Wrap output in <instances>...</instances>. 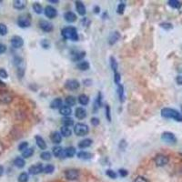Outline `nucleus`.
I'll return each instance as SVG.
<instances>
[{"mask_svg":"<svg viewBox=\"0 0 182 182\" xmlns=\"http://www.w3.org/2000/svg\"><path fill=\"white\" fill-rule=\"evenodd\" d=\"M34 152H35V150L33 148H27V149L22 151V157H23V158H28L33 156Z\"/></svg>","mask_w":182,"mask_h":182,"instance_id":"34","label":"nucleus"},{"mask_svg":"<svg viewBox=\"0 0 182 182\" xmlns=\"http://www.w3.org/2000/svg\"><path fill=\"white\" fill-rule=\"evenodd\" d=\"M13 7L16 9L22 10L26 7V2L23 1V0H15L13 2Z\"/></svg>","mask_w":182,"mask_h":182,"instance_id":"27","label":"nucleus"},{"mask_svg":"<svg viewBox=\"0 0 182 182\" xmlns=\"http://www.w3.org/2000/svg\"><path fill=\"white\" fill-rule=\"evenodd\" d=\"M65 177L67 180H76L79 177V171L75 169H67L65 171Z\"/></svg>","mask_w":182,"mask_h":182,"instance_id":"8","label":"nucleus"},{"mask_svg":"<svg viewBox=\"0 0 182 182\" xmlns=\"http://www.w3.org/2000/svg\"><path fill=\"white\" fill-rule=\"evenodd\" d=\"M169 158L168 156L164 154H158L154 158V162L158 167H164L169 163Z\"/></svg>","mask_w":182,"mask_h":182,"instance_id":"5","label":"nucleus"},{"mask_svg":"<svg viewBox=\"0 0 182 182\" xmlns=\"http://www.w3.org/2000/svg\"><path fill=\"white\" fill-rule=\"evenodd\" d=\"M4 171H5V169H4V167H3V166H1V165H0V177H1V176H3V174H4Z\"/></svg>","mask_w":182,"mask_h":182,"instance_id":"59","label":"nucleus"},{"mask_svg":"<svg viewBox=\"0 0 182 182\" xmlns=\"http://www.w3.org/2000/svg\"><path fill=\"white\" fill-rule=\"evenodd\" d=\"M159 26H160V27H162L163 29H165V30H170V29L173 28L172 24L171 23H168V22H163Z\"/></svg>","mask_w":182,"mask_h":182,"instance_id":"46","label":"nucleus"},{"mask_svg":"<svg viewBox=\"0 0 182 182\" xmlns=\"http://www.w3.org/2000/svg\"><path fill=\"white\" fill-rule=\"evenodd\" d=\"M14 165L18 169H23L26 165V161L23 158L17 157L14 159Z\"/></svg>","mask_w":182,"mask_h":182,"instance_id":"25","label":"nucleus"},{"mask_svg":"<svg viewBox=\"0 0 182 182\" xmlns=\"http://www.w3.org/2000/svg\"><path fill=\"white\" fill-rule=\"evenodd\" d=\"M49 3H58V0H48Z\"/></svg>","mask_w":182,"mask_h":182,"instance_id":"60","label":"nucleus"},{"mask_svg":"<svg viewBox=\"0 0 182 182\" xmlns=\"http://www.w3.org/2000/svg\"><path fill=\"white\" fill-rule=\"evenodd\" d=\"M77 156H78V158L84 159V160L91 159V158H92V157H93L92 154H91L90 152H87V151H79V152H78Z\"/></svg>","mask_w":182,"mask_h":182,"instance_id":"26","label":"nucleus"},{"mask_svg":"<svg viewBox=\"0 0 182 182\" xmlns=\"http://www.w3.org/2000/svg\"><path fill=\"white\" fill-rule=\"evenodd\" d=\"M168 5L174 9H179L182 7V3L180 1H178V0H169V1H168Z\"/></svg>","mask_w":182,"mask_h":182,"instance_id":"32","label":"nucleus"},{"mask_svg":"<svg viewBox=\"0 0 182 182\" xmlns=\"http://www.w3.org/2000/svg\"><path fill=\"white\" fill-rule=\"evenodd\" d=\"M85 56H86V52H85V51L78 52V53H77V54L74 55V57L72 58V60L75 61V62H77V61L79 62V61H81V60L84 58Z\"/></svg>","mask_w":182,"mask_h":182,"instance_id":"33","label":"nucleus"},{"mask_svg":"<svg viewBox=\"0 0 182 182\" xmlns=\"http://www.w3.org/2000/svg\"><path fill=\"white\" fill-rule=\"evenodd\" d=\"M121 38V35L118 31H114V32H111V34L109 35L108 36V43L109 45H114L116 44Z\"/></svg>","mask_w":182,"mask_h":182,"instance_id":"13","label":"nucleus"},{"mask_svg":"<svg viewBox=\"0 0 182 182\" xmlns=\"http://www.w3.org/2000/svg\"><path fill=\"white\" fill-rule=\"evenodd\" d=\"M83 84L86 87H89V86H91V84H92V80H91V79H84L83 80Z\"/></svg>","mask_w":182,"mask_h":182,"instance_id":"56","label":"nucleus"},{"mask_svg":"<svg viewBox=\"0 0 182 182\" xmlns=\"http://www.w3.org/2000/svg\"><path fill=\"white\" fill-rule=\"evenodd\" d=\"M40 44H41V46H42L45 49H47V48H49V47H50V44H49V42L47 41V39H43V40H41Z\"/></svg>","mask_w":182,"mask_h":182,"instance_id":"52","label":"nucleus"},{"mask_svg":"<svg viewBox=\"0 0 182 182\" xmlns=\"http://www.w3.org/2000/svg\"><path fill=\"white\" fill-rule=\"evenodd\" d=\"M134 182H149V181L147 178H146L142 177V176H138V177H137V178H135Z\"/></svg>","mask_w":182,"mask_h":182,"instance_id":"53","label":"nucleus"},{"mask_svg":"<svg viewBox=\"0 0 182 182\" xmlns=\"http://www.w3.org/2000/svg\"><path fill=\"white\" fill-rule=\"evenodd\" d=\"M109 61H110V67H111V69L115 72H118V64L116 60V58L112 56L109 58Z\"/></svg>","mask_w":182,"mask_h":182,"instance_id":"38","label":"nucleus"},{"mask_svg":"<svg viewBox=\"0 0 182 182\" xmlns=\"http://www.w3.org/2000/svg\"><path fill=\"white\" fill-rule=\"evenodd\" d=\"M64 18H65V20L68 23H74L77 20V15L72 11H67L65 13Z\"/></svg>","mask_w":182,"mask_h":182,"instance_id":"17","label":"nucleus"},{"mask_svg":"<svg viewBox=\"0 0 182 182\" xmlns=\"http://www.w3.org/2000/svg\"><path fill=\"white\" fill-rule=\"evenodd\" d=\"M0 3H2V1H1V0H0Z\"/></svg>","mask_w":182,"mask_h":182,"instance_id":"62","label":"nucleus"},{"mask_svg":"<svg viewBox=\"0 0 182 182\" xmlns=\"http://www.w3.org/2000/svg\"><path fill=\"white\" fill-rule=\"evenodd\" d=\"M90 122H91V124H92V126L97 127V126L99 125L100 120H99V118H91V120H90Z\"/></svg>","mask_w":182,"mask_h":182,"instance_id":"51","label":"nucleus"},{"mask_svg":"<svg viewBox=\"0 0 182 182\" xmlns=\"http://www.w3.org/2000/svg\"><path fill=\"white\" fill-rule=\"evenodd\" d=\"M161 116L165 118H172L178 122H182V115L174 108L164 107L161 109Z\"/></svg>","mask_w":182,"mask_h":182,"instance_id":"1","label":"nucleus"},{"mask_svg":"<svg viewBox=\"0 0 182 182\" xmlns=\"http://www.w3.org/2000/svg\"><path fill=\"white\" fill-rule=\"evenodd\" d=\"M27 148H28V142H27V141L21 142L19 145H18V150L19 151H24Z\"/></svg>","mask_w":182,"mask_h":182,"instance_id":"47","label":"nucleus"},{"mask_svg":"<svg viewBox=\"0 0 182 182\" xmlns=\"http://www.w3.org/2000/svg\"><path fill=\"white\" fill-rule=\"evenodd\" d=\"M17 25L19 27L26 28L31 26V19L27 15H22L17 18Z\"/></svg>","mask_w":182,"mask_h":182,"instance_id":"6","label":"nucleus"},{"mask_svg":"<svg viewBox=\"0 0 182 182\" xmlns=\"http://www.w3.org/2000/svg\"><path fill=\"white\" fill-rule=\"evenodd\" d=\"M180 155H182V153H180Z\"/></svg>","mask_w":182,"mask_h":182,"instance_id":"63","label":"nucleus"},{"mask_svg":"<svg viewBox=\"0 0 182 182\" xmlns=\"http://www.w3.org/2000/svg\"><path fill=\"white\" fill-rule=\"evenodd\" d=\"M102 94H101V92H98V98H97V100H96V103H95V105H96V109L97 108H98V107H102Z\"/></svg>","mask_w":182,"mask_h":182,"instance_id":"44","label":"nucleus"},{"mask_svg":"<svg viewBox=\"0 0 182 182\" xmlns=\"http://www.w3.org/2000/svg\"><path fill=\"white\" fill-rule=\"evenodd\" d=\"M120 79H121V75L118 72H115L114 73V81L117 85L120 84Z\"/></svg>","mask_w":182,"mask_h":182,"instance_id":"49","label":"nucleus"},{"mask_svg":"<svg viewBox=\"0 0 182 182\" xmlns=\"http://www.w3.org/2000/svg\"><path fill=\"white\" fill-rule=\"evenodd\" d=\"M59 113L62 115V116H64V117H69L70 115H71V113H72V109H71V107H68V106H62L60 108H59Z\"/></svg>","mask_w":182,"mask_h":182,"instance_id":"23","label":"nucleus"},{"mask_svg":"<svg viewBox=\"0 0 182 182\" xmlns=\"http://www.w3.org/2000/svg\"><path fill=\"white\" fill-rule=\"evenodd\" d=\"M106 175H107V177H109L110 178H112V179H115V178H117V177H118L117 173H116L114 170H112V169H107V170H106Z\"/></svg>","mask_w":182,"mask_h":182,"instance_id":"45","label":"nucleus"},{"mask_svg":"<svg viewBox=\"0 0 182 182\" xmlns=\"http://www.w3.org/2000/svg\"><path fill=\"white\" fill-rule=\"evenodd\" d=\"M0 86H1V87H6V83H4L3 81L0 80Z\"/></svg>","mask_w":182,"mask_h":182,"instance_id":"61","label":"nucleus"},{"mask_svg":"<svg viewBox=\"0 0 182 182\" xmlns=\"http://www.w3.org/2000/svg\"><path fill=\"white\" fill-rule=\"evenodd\" d=\"M44 13H45V16L49 18V19H53L55 18L57 16H58V11L57 9L55 8L54 7L52 6H47L45 7V10H44Z\"/></svg>","mask_w":182,"mask_h":182,"instance_id":"10","label":"nucleus"},{"mask_svg":"<svg viewBox=\"0 0 182 182\" xmlns=\"http://www.w3.org/2000/svg\"><path fill=\"white\" fill-rule=\"evenodd\" d=\"M92 142L93 141L91 138H85V139H82L81 141H79V143L78 144V147L79 149H87L92 145Z\"/></svg>","mask_w":182,"mask_h":182,"instance_id":"22","label":"nucleus"},{"mask_svg":"<svg viewBox=\"0 0 182 182\" xmlns=\"http://www.w3.org/2000/svg\"><path fill=\"white\" fill-rule=\"evenodd\" d=\"M76 155V149L74 147H67L66 149H64V158H73Z\"/></svg>","mask_w":182,"mask_h":182,"instance_id":"20","label":"nucleus"},{"mask_svg":"<svg viewBox=\"0 0 182 182\" xmlns=\"http://www.w3.org/2000/svg\"><path fill=\"white\" fill-rule=\"evenodd\" d=\"M89 132V127L87 125L84 124V123H78L75 125L74 127V133L78 136V137H83L87 135Z\"/></svg>","mask_w":182,"mask_h":182,"instance_id":"3","label":"nucleus"},{"mask_svg":"<svg viewBox=\"0 0 182 182\" xmlns=\"http://www.w3.org/2000/svg\"><path fill=\"white\" fill-rule=\"evenodd\" d=\"M118 98H119V101L121 103H123L125 101V92H124V87L121 84L118 85Z\"/></svg>","mask_w":182,"mask_h":182,"instance_id":"28","label":"nucleus"},{"mask_svg":"<svg viewBox=\"0 0 182 182\" xmlns=\"http://www.w3.org/2000/svg\"><path fill=\"white\" fill-rule=\"evenodd\" d=\"M12 100V97L7 93H2L0 94V101L3 103H9Z\"/></svg>","mask_w":182,"mask_h":182,"instance_id":"37","label":"nucleus"},{"mask_svg":"<svg viewBox=\"0 0 182 182\" xmlns=\"http://www.w3.org/2000/svg\"><path fill=\"white\" fill-rule=\"evenodd\" d=\"M75 4H76V9H77L78 15L84 16L86 15V13H87V9H86V7H85L84 3L82 1H76Z\"/></svg>","mask_w":182,"mask_h":182,"instance_id":"16","label":"nucleus"},{"mask_svg":"<svg viewBox=\"0 0 182 182\" xmlns=\"http://www.w3.org/2000/svg\"><path fill=\"white\" fill-rule=\"evenodd\" d=\"M61 35L65 39L78 41V29L74 27H67L61 30Z\"/></svg>","mask_w":182,"mask_h":182,"instance_id":"2","label":"nucleus"},{"mask_svg":"<svg viewBox=\"0 0 182 182\" xmlns=\"http://www.w3.org/2000/svg\"><path fill=\"white\" fill-rule=\"evenodd\" d=\"M125 8H126V4L125 2H120L118 6V8H117V12L118 14L119 15H123L124 14V11H125Z\"/></svg>","mask_w":182,"mask_h":182,"instance_id":"43","label":"nucleus"},{"mask_svg":"<svg viewBox=\"0 0 182 182\" xmlns=\"http://www.w3.org/2000/svg\"><path fill=\"white\" fill-rule=\"evenodd\" d=\"M7 51V46L4 44H0V55L4 54Z\"/></svg>","mask_w":182,"mask_h":182,"instance_id":"55","label":"nucleus"},{"mask_svg":"<svg viewBox=\"0 0 182 182\" xmlns=\"http://www.w3.org/2000/svg\"><path fill=\"white\" fill-rule=\"evenodd\" d=\"M60 134L64 138H68V137H70L72 135V131H71V129H69L68 127L63 126L60 129Z\"/></svg>","mask_w":182,"mask_h":182,"instance_id":"30","label":"nucleus"},{"mask_svg":"<svg viewBox=\"0 0 182 182\" xmlns=\"http://www.w3.org/2000/svg\"><path fill=\"white\" fill-rule=\"evenodd\" d=\"M35 139H36V146H38V147L40 149H42V150L47 149V143H46L45 139H44V138H43L41 136H39V135H36V136L35 137Z\"/></svg>","mask_w":182,"mask_h":182,"instance_id":"14","label":"nucleus"},{"mask_svg":"<svg viewBox=\"0 0 182 182\" xmlns=\"http://www.w3.org/2000/svg\"><path fill=\"white\" fill-rule=\"evenodd\" d=\"M55 171V166L52 165V164H48V165H47L45 168H44V173L46 174H52L53 172Z\"/></svg>","mask_w":182,"mask_h":182,"instance_id":"40","label":"nucleus"},{"mask_svg":"<svg viewBox=\"0 0 182 182\" xmlns=\"http://www.w3.org/2000/svg\"><path fill=\"white\" fill-rule=\"evenodd\" d=\"M65 88L67 90H77L80 87V83L77 79H67L64 84Z\"/></svg>","mask_w":182,"mask_h":182,"instance_id":"7","label":"nucleus"},{"mask_svg":"<svg viewBox=\"0 0 182 182\" xmlns=\"http://www.w3.org/2000/svg\"><path fill=\"white\" fill-rule=\"evenodd\" d=\"M11 46L14 48H20L24 46V39L19 36H14L11 38Z\"/></svg>","mask_w":182,"mask_h":182,"instance_id":"11","label":"nucleus"},{"mask_svg":"<svg viewBox=\"0 0 182 182\" xmlns=\"http://www.w3.org/2000/svg\"><path fill=\"white\" fill-rule=\"evenodd\" d=\"M63 106V101L60 98H55L51 101L50 103V107L52 109H59L61 107Z\"/></svg>","mask_w":182,"mask_h":182,"instance_id":"21","label":"nucleus"},{"mask_svg":"<svg viewBox=\"0 0 182 182\" xmlns=\"http://www.w3.org/2000/svg\"><path fill=\"white\" fill-rule=\"evenodd\" d=\"M52 153L57 158H64V149L60 146H56L52 149Z\"/></svg>","mask_w":182,"mask_h":182,"instance_id":"19","label":"nucleus"},{"mask_svg":"<svg viewBox=\"0 0 182 182\" xmlns=\"http://www.w3.org/2000/svg\"><path fill=\"white\" fill-rule=\"evenodd\" d=\"M0 78H7L8 74L5 68H0Z\"/></svg>","mask_w":182,"mask_h":182,"instance_id":"50","label":"nucleus"},{"mask_svg":"<svg viewBox=\"0 0 182 182\" xmlns=\"http://www.w3.org/2000/svg\"><path fill=\"white\" fill-rule=\"evenodd\" d=\"M38 25H39V27H40L44 32H47V33H50V32H52L53 29H54L53 25H52L50 22L47 21V20H40L39 23H38Z\"/></svg>","mask_w":182,"mask_h":182,"instance_id":"12","label":"nucleus"},{"mask_svg":"<svg viewBox=\"0 0 182 182\" xmlns=\"http://www.w3.org/2000/svg\"><path fill=\"white\" fill-rule=\"evenodd\" d=\"M105 109H106V118L108 120V122H111V109H110V107L109 105H106L105 107Z\"/></svg>","mask_w":182,"mask_h":182,"instance_id":"42","label":"nucleus"},{"mask_svg":"<svg viewBox=\"0 0 182 182\" xmlns=\"http://www.w3.org/2000/svg\"><path fill=\"white\" fill-rule=\"evenodd\" d=\"M40 158H41L43 160H45V161H48V160L51 159L52 155H51V153H50L49 151H43V152L40 154Z\"/></svg>","mask_w":182,"mask_h":182,"instance_id":"41","label":"nucleus"},{"mask_svg":"<svg viewBox=\"0 0 182 182\" xmlns=\"http://www.w3.org/2000/svg\"><path fill=\"white\" fill-rule=\"evenodd\" d=\"M118 173H119V175H120L121 177H123V178H125V177H127V175H129V171H127V169H120L118 170Z\"/></svg>","mask_w":182,"mask_h":182,"instance_id":"54","label":"nucleus"},{"mask_svg":"<svg viewBox=\"0 0 182 182\" xmlns=\"http://www.w3.org/2000/svg\"><path fill=\"white\" fill-rule=\"evenodd\" d=\"M75 116L78 119H84L87 117V110L82 107H78L75 110Z\"/></svg>","mask_w":182,"mask_h":182,"instance_id":"18","label":"nucleus"},{"mask_svg":"<svg viewBox=\"0 0 182 182\" xmlns=\"http://www.w3.org/2000/svg\"><path fill=\"white\" fill-rule=\"evenodd\" d=\"M50 139H51L52 143H54V144H60L62 141V136H61L60 132L53 131L50 135Z\"/></svg>","mask_w":182,"mask_h":182,"instance_id":"15","label":"nucleus"},{"mask_svg":"<svg viewBox=\"0 0 182 182\" xmlns=\"http://www.w3.org/2000/svg\"><path fill=\"white\" fill-rule=\"evenodd\" d=\"M62 124L65 126V127H71L74 125V120H73L72 118L70 117H64L62 118Z\"/></svg>","mask_w":182,"mask_h":182,"instance_id":"35","label":"nucleus"},{"mask_svg":"<svg viewBox=\"0 0 182 182\" xmlns=\"http://www.w3.org/2000/svg\"><path fill=\"white\" fill-rule=\"evenodd\" d=\"M32 8H33V10H34V12L36 14H38L39 15V14H41L43 12V7H42V6L38 2H35L33 4V6H32Z\"/></svg>","mask_w":182,"mask_h":182,"instance_id":"36","label":"nucleus"},{"mask_svg":"<svg viewBox=\"0 0 182 182\" xmlns=\"http://www.w3.org/2000/svg\"><path fill=\"white\" fill-rule=\"evenodd\" d=\"M161 139H162L164 142H165V143L171 144V145L176 144L177 141H178L176 136H175L172 132H169V131H165V132H163L162 135H161Z\"/></svg>","mask_w":182,"mask_h":182,"instance_id":"4","label":"nucleus"},{"mask_svg":"<svg viewBox=\"0 0 182 182\" xmlns=\"http://www.w3.org/2000/svg\"><path fill=\"white\" fill-rule=\"evenodd\" d=\"M65 102L67 104V106L68 107H73V106H75L76 103H77V98L74 97V96H67L65 99Z\"/></svg>","mask_w":182,"mask_h":182,"instance_id":"31","label":"nucleus"},{"mask_svg":"<svg viewBox=\"0 0 182 182\" xmlns=\"http://www.w3.org/2000/svg\"><path fill=\"white\" fill-rule=\"evenodd\" d=\"M94 12H95L96 14H98V13L100 12V7H99L98 6H96V7H94Z\"/></svg>","mask_w":182,"mask_h":182,"instance_id":"58","label":"nucleus"},{"mask_svg":"<svg viewBox=\"0 0 182 182\" xmlns=\"http://www.w3.org/2000/svg\"><path fill=\"white\" fill-rule=\"evenodd\" d=\"M7 34V27L5 24L0 23V35L1 36H5Z\"/></svg>","mask_w":182,"mask_h":182,"instance_id":"48","label":"nucleus"},{"mask_svg":"<svg viewBox=\"0 0 182 182\" xmlns=\"http://www.w3.org/2000/svg\"><path fill=\"white\" fill-rule=\"evenodd\" d=\"M28 179H29L28 174L26 172H22L18 176V182H28Z\"/></svg>","mask_w":182,"mask_h":182,"instance_id":"39","label":"nucleus"},{"mask_svg":"<svg viewBox=\"0 0 182 182\" xmlns=\"http://www.w3.org/2000/svg\"><path fill=\"white\" fill-rule=\"evenodd\" d=\"M44 171V167L41 163H36L35 165H32L28 169V172L31 175H38Z\"/></svg>","mask_w":182,"mask_h":182,"instance_id":"9","label":"nucleus"},{"mask_svg":"<svg viewBox=\"0 0 182 182\" xmlns=\"http://www.w3.org/2000/svg\"><path fill=\"white\" fill-rule=\"evenodd\" d=\"M89 67H90V65L87 60H81L77 64V68H78L81 71H87L89 69Z\"/></svg>","mask_w":182,"mask_h":182,"instance_id":"24","label":"nucleus"},{"mask_svg":"<svg viewBox=\"0 0 182 182\" xmlns=\"http://www.w3.org/2000/svg\"><path fill=\"white\" fill-rule=\"evenodd\" d=\"M78 100L80 105L82 106H87L89 103V98L86 94H80L78 98Z\"/></svg>","mask_w":182,"mask_h":182,"instance_id":"29","label":"nucleus"},{"mask_svg":"<svg viewBox=\"0 0 182 182\" xmlns=\"http://www.w3.org/2000/svg\"><path fill=\"white\" fill-rule=\"evenodd\" d=\"M176 82H177L178 85H182V75H178V76L176 78Z\"/></svg>","mask_w":182,"mask_h":182,"instance_id":"57","label":"nucleus"}]
</instances>
